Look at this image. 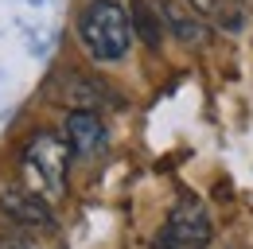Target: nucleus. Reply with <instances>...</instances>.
<instances>
[{
	"mask_svg": "<svg viewBox=\"0 0 253 249\" xmlns=\"http://www.w3.org/2000/svg\"><path fill=\"white\" fill-rule=\"evenodd\" d=\"M78 39L97 62H117L128 55L132 20L117 0H90L78 16Z\"/></svg>",
	"mask_w": 253,
	"mask_h": 249,
	"instance_id": "nucleus-1",
	"label": "nucleus"
},
{
	"mask_svg": "<svg viewBox=\"0 0 253 249\" xmlns=\"http://www.w3.org/2000/svg\"><path fill=\"white\" fill-rule=\"evenodd\" d=\"M207 242H211V214H207V207L199 199H183L171 210L164 234H160V249H203Z\"/></svg>",
	"mask_w": 253,
	"mask_h": 249,
	"instance_id": "nucleus-2",
	"label": "nucleus"
},
{
	"mask_svg": "<svg viewBox=\"0 0 253 249\" xmlns=\"http://www.w3.org/2000/svg\"><path fill=\"white\" fill-rule=\"evenodd\" d=\"M66 156H70V148H63L55 136H35L32 144H28V152H24V160H28V171L32 175H39V183H43V191L47 195H63L66 187Z\"/></svg>",
	"mask_w": 253,
	"mask_h": 249,
	"instance_id": "nucleus-3",
	"label": "nucleus"
},
{
	"mask_svg": "<svg viewBox=\"0 0 253 249\" xmlns=\"http://www.w3.org/2000/svg\"><path fill=\"white\" fill-rule=\"evenodd\" d=\"M0 210L20 222V226H35V230H47L55 226V210L43 195H35L28 187H0Z\"/></svg>",
	"mask_w": 253,
	"mask_h": 249,
	"instance_id": "nucleus-4",
	"label": "nucleus"
},
{
	"mask_svg": "<svg viewBox=\"0 0 253 249\" xmlns=\"http://www.w3.org/2000/svg\"><path fill=\"white\" fill-rule=\"evenodd\" d=\"M101 144H105V128H101L94 109H70V117H66V148H70V156L90 160Z\"/></svg>",
	"mask_w": 253,
	"mask_h": 249,
	"instance_id": "nucleus-5",
	"label": "nucleus"
},
{
	"mask_svg": "<svg viewBox=\"0 0 253 249\" xmlns=\"http://www.w3.org/2000/svg\"><path fill=\"white\" fill-rule=\"evenodd\" d=\"M55 97L74 105V109H94V105L105 101V90L97 82H90V78H82V74H63L55 82Z\"/></svg>",
	"mask_w": 253,
	"mask_h": 249,
	"instance_id": "nucleus-6",
	"label": "nucleus"
},
{
	"mask_svg": "<svg viewBox=\"0 0 253 249\" xmlns=\"http://www.w3.org/2000/svg\"><path fill=\"white\" fill-rule=\"evenodd\" d=\"M128 20H132L136 35H140L148 47H160V35H164V28H160V20H156V12H152V4H148V0H132Z\"/></svg>",
	"mask_w": 253,
	"mask_h": 249,
	"instance_id": "nucleus-7",
	"label": "nucleus"
},
{
	"mask_svg": "<svg viewBox=\"0 0 253 249\" xmlns=\"http://www.w3.org/2000/svg\"><path fill=\"white\" fill-rule=\"evenodd\" d=\"M160 12H164V20L171 24V31H179V35H183L187 43H195V39L203 35V28H199V24H191L183 12H175V4H160Z\"/></svg>",
	"mask_w": 253,
	"mask_h": 249,
	"instance_id": "nucleus-8",
	"label": "nucleus"
},
{
	"mask_svg": "<svg viewBox=\"0 0 253 249\" xmlns=\"http://www.w3.org/2000/svg\"><path fill=\"white\" fill-rule=\"evenodd\" d=\"M4 249H39L35 242H28V238H8L4 242Z\"/></svg>",
	"mask_w": 253,
	"mask_h": 249,
	"instance_id": "nucleus-9",
	"label": "nucleus"
}]
</instances>
